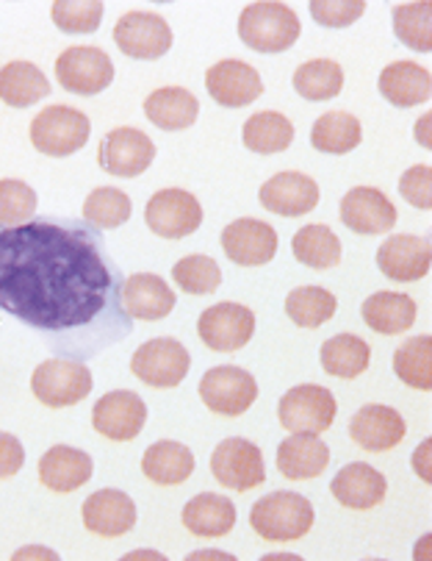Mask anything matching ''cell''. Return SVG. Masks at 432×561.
Segmentation results:
<instances>
[{
    "label": "cell",
    "mask_w": 432,
    "mask_h": 561,
    "mask_svg": "<svg viewBox=\"0 0 432 561\" xmlns=\"http://www.w3.org/2000/svg\"><path fill=\"white\" fill-rule=\"evenodd\" d=\"M394 34L399 43L408 45L410 50L430 54L432 50V3H399L394 7Z\"/></svg>",
    "instance_id": "39"
},
{
    "label": "cell",
    "mask_w": 432,
    "mask_h": 561,
    "mask_svg": "<svg viewBox=\"0 0 432 561\" xmlns=\"http://www.w3.org/2000/svg\"><path fill=\"white\" fill-rule=\"evenodd\" d=\"M294 90L305 101H332L343 90V70L332 59H311L296 67Z\"/></svg>",
    "instance_id": "36"
},
{
    "label": "cell",
    "mask_w": 432,
    "mask_h": 561,
    "mask_svg": "<svg viewBox=\"0 0 432 561\" xmlns=\"http://www.w3.org/2000/svg\"><path fill=\"white\" fill-rule=\"evenodd\" d=\"M430 448H432V443H430V439H427V443L419 445V450H416V454H413V470L419 472L421 481H424V484H430V481H432V472H430Z\"/></svg>",
    "instance_id": "47"
},
{
    "label": "cell",
    "mask_w": 432,
    "mask_h": 561,
    "mask_svg": "<svg viewBox=\"0 0 432 561\" xmlns=\"http://www.w3.org/2000/svg\"><path fill=\"white\" fill-rule=\"evenodd\" d=\"M184 526L202 539L225 537L236 526V506L217 492H202L186 503Z\"/></svg>",
    "instance_id": "28"
},
{
    "label": "cell",
    "mask_w": 432,
    "mask_h": 561,
    "mask_svg": "<svg viewBox=\"0 0 432 561\" xmlns=\"http://www.w3.org/2000/svg\"><path fill=\"white\" fill-rule=\"evenodd\" d=\"M363 131L361 123H358L355 114L350 112H327L311 128V145H314L319 153H332L343 156L352 153V150L361 145Z\"/></svg>",
    "instance_id": "33"
},
{
    "label": "cell",
    "mask_w": 432,
    "mask_h": 561,
    "mask_svg": "<svg viewBox=\"0 0 432 561\" xmlns=\"http://www.w3.org/2000/svg\"><path fill=\"white\" fill-rule=\"evenodd\" d=\"M122 306L137 320H164L175 309V293L161 275L137 273L125 280Z\"/></svg>",
    "instance_id": "24"
},
{
    "label": "cell",
    "mask_w": 432,
    "mask_h": 561,
    "mask_svg": "<svg viewBox=\"0 0 432 561\" xmlns=\"http://www.w3.org/2000/svg\"><path fill=\"white\" fill-rule=\"evenodd\" d=\"M56 78L72 95H97L112 87L114 65L106 50L75 45L56 59Z\"/></svg>",
    "instance_id": "8"
},
{
    "label": "cell",
    "mask_w": 432,
    "mask_h": 561,
    "mask_svg": "<svg viewBox=\"0 0 432 561\" xmlns=\"http://www.w3.org/2000/svg\"><path fill=\"white\" fill-rule=\"evenodd\" d=\"M377 267L392 280H402V284L421 280L432 267L430 239L416 237V233L388 237L377 251Z\"/></svg>",
    "instance_id": "16"
},
{
    "label": "cell",
    "mask_w": 432,
    "mask_h": 561,
    "mask_svg": "<svg viewBox=\"0 0 432 561\" xmlns=\"http://www.w3.org/2000/svg\"><path fill=\"white\" fill-rule=\"evenodd\" d=\"M363 323L372 331L385 336L402 334L416 323V304L410 295L399 293H374L361 306Z\"/></svg>",
    "instance_id": "31"
},
{
    "label": "cell",
    "mask_w": 432,
    "mask_h": 561,
    "mask_svg": "<svg viewBox=\"0 0 432 561\" xmlns=\"http://www.w3.org/2000/svg\"><path fill=\"white\" fill-rule=\"evenodd\" d=\"M302 25L294 9L275 0L249 3L238 14V36L258 54H283L296 43Z\"/></svg>",
    "instance_id": "1"
},
{
    "label": "cell",
    "mask_w": 432,
    "mask_h": 561,
    "mask_svg": "<svg viewBox=\"0 0 432 561\" xmlns=\"http://www.w3.org/2000/svg\"><path fill=\"white\" fill-rule=\"evenodd\" d=\"M319 358L327 376L352 381V378H358L369 367L372 347L355 334H338V336H330V340L322 345Z\"/></svg>",
    "instance_id": "34"
},
{
    "label": "cell",
    "mask_w": 432,
    "mask_h": 561,
    "mask_svg": "<svg viewBox=\"0 0 432 561\" xmlns=\"http://www.w3.org/2000/svg\"><path fill=\"white\" fill-rule=\"evenodd\" d=\"M394 373L408 387L430 392L432 389V336H413L394 353Z\"/></svg>",
    "instance_id": "38"
},
{
    "label": "cell",
    "mask_w": 432,
    "mask_h": 561,
    "mask_svg": "<svg viewBox=\"0 0 432 561\" xmlns=\"http://www.w3.org/2000/svg\"><path fill=\"white\" fill-rule=\"evenodd\" d=\"M114 43L131 59H161L172 48V28L161 14L128 12L114 25Z\"/></svg>",
    "instance_id": "12"
},
{
    "label": "cell",
    "mask_w": 432,
    "mask_h": 561,
    "mask_svg": "<svg viewBox=\"0 0 432 561\" xmlns=\"http://www.w3.org/2000/svg\"><path fill=\"white\" fill-rule=\"evenodd\" d=\"M83 526L97 537H122L137 526V503L119 490H97L83 501Z\"/></svg>",
    "instance_id": "20"
},
{
    "label": "cell",
    "mask_w": 432,
    "mask_h": 561,
    "mask_svg": "<svg viewBox=\"0 0 432 561\" xmlns=\"http://www.w3.org/2000/svg\"><path fill=\"white\" fill-rule=\"evenodd\" d=\"M148 423V407L131 389L103 394L92 409V425L112 443H131Z\"/></svg>",
    "instance_id": "11"
},
{
    "label": "cell",
    "mask_w": 432,
    "mask_h": 561,
    "mask_svg": "<svg viewBox=\"0 0 432 561\" xmlns=\"http://www.w3.org/2000/svg\"><path fill=\"white\" fill-rule=\"evenodd\" d=\"M311 18L325 28H347L363 18L366 3L363 0H311Z\"/></svg>",
    "instance_id": "44"
},
{
    "label": "cell",
    "mask_w": 432,
    "mask_h": 561,
    "mask_svg": "<svg viewBox=\"0 0 432 561\" xmlns=\"http://www.w3.org/2000/svg\"><path fill=\"white\" fill-rule=\"evenodd\" d=\"M341 222L363 237H377L397 226V206L374 186H355L341 197Z\"/></svg>",
    "instance_id": "17"
},
{
    "label": "cell",
    "mask_w": 432,
    "mask_h": 561,
    "mask_svg": "<svg viewBox=\"0 0 432 561\" xmlns=\"http://www.w3.org/2000/svg\"><path fill=\"white\" fill-rule=\"evenodd\" d=\"M332 497H336L341 506L358 508V512H366L374 508L377 503L385 501V492H388V481L380 470H374L372 465H347L330 484Z\"/></svg>",
    "instance_id": "22"
},
{
    "label": "cell",
    "mask_w": 432,
    "mask_h": 561,
    "mask_svg": "<svg viewBox=\"0 0 432 561\" xmlns=\"http://www.w3.org/2000/svg\"><path fill=\"white\" fill-rule=\"evenodd\" d=\"M336 309V295L325 287H296L285 298V314L300 329H319L327 320H332Z\"/></svg>",
    "instance_id": "37"
},
{
    "label": "cell",
    "mask_w": 432,
    "mask_h": 561,
    "mask_svg": "<svg viewBox=\"0 0 432 561\" xmlns=\"http://www.w3.org/2000/svg\"><path fill=\"white\" fill-rule=\"evenodd\" d=\"M222 251L242 267H261L272 262L278 253V233L269 222L244 217L222 231Z\"/></svg>",
    "instance_id": "15"
},
{
    "label": "cell",
    "mask_w": 432,
    "mask_h": 561,
    "mask_svg": "<svg viewBox=\"0 0 432 561\" xmlns=\"http://www.w3.org/2000/svg\"><path fill=\"white\" fill-rule=\"evenodd\" d=\"M25 450L17 436L0 431V478H12L23 470Z\"/></svg>",
    "instance_id": "46"
},
{
    "label": "cell",
    "mask_w": 432,
    "mask_h": 561,
    "mask_svg": "<svg viewBox=\"0 0 432 561\" xmlns=\"http://www.w3.org/2000/svg\"><path fill=\"white\" fill-rule=\"evenodd\" d=\"M172 278L178 280V287L186 295H211L220 289L222 270L211 256L195 253V256H184L172 267Z\"/></svg>",
    "instance_id": "41"
},
{
    "label": "cell",
    "mask_w": 432,
    "mask_h": 561,
    "mask_svg": "<svg viewBox=\"0 0 432 561\" xmlns=\"http://www.w3.org/2000/svg\"><path fill=\"white\" fill-rule=\"evenodd\" d=\"M36 211V192L25 181H0V226H23Z\"/></svg>",
    "instance_id": "43"
},
{
    "label": "cell",
    "mask_w": 432,
    "mask_h": 561,
    "mask_svg": "<svg viewBox=\"0 0 432 561\" xmlns=\"http://www.w3.org/2000/svg\"><path fill=\"white\" fill-rule=\"evenodd\" d=\"M405 431L408 428H405L402 414L380 403H369L350 420V436L369 454H383L402 445Z\"/></svg>",
    "instance_id": "21"
},
{
    "label": "cell",
    "mask_w": 432,
    "mask_h": 561,
    "mask_svg": "<svg viewBox=\"0 0 432 561\" xmlns=\"http://www.w3.org/2000/svg\"><path fill=\"white\" fill-rule=\"evenodd\" d=\"M142 472L159 486L184 484L195 472V454L186 445L164 439V443H155L144 450Z\"/></svg>",
    "instance_id": "30"
},
{
    "label": "cell",
    "mask_w": 432,
    "mask_h": 561,
    "mask_svg": "<svg viewBox=\"0 0 432 561\" xmlns=\"http://www.w3.org/2000/svg\"><path fill=\"white\" fill-rule=\"evenodd\" d=\"M131 197L117 186H97L83 204V217L97 228H119L131 220Z\"/></svg>",
    "instance_id": "40"
},
{
    "label": "cell",
    "mask_w": 432,
    "mask_h": 561,
    "mask_svg": "<svg viewBox=\"0 0 432 561\" xmlns=\"http://www.w3.org/2000/svg\"><path fill=\"white\" fill-rule=\"evenodd\" d=\"M258 201L267 211L280 217H302L319 206V184L311 175L285 173L272 175L258 192Z\"/></svg>",
    "instance_id": "19"
},
{
    "label": "cell",
    "mask_w": 432,
    "mask_h": 561,
    "mask_svg": "<svg viewBox=\"0 0 432 561\" xmlns=\"http://www.w3.org/2000/svg\"><path fill=\"white\" fill-rule=\"evenodd\" d=\"M92 472H95V461L90 459V454L70 445H56L39 459V481L54 492L81 490Z\"/></svg>",
    "instance_id": "23"
},
{
    "label": "cell",
    "mask_w": 432,
    "mask_h": 561,
    "mask_svg": "<svg viewBox=\"0 0 432 561\" xmlns=\"http://www.w3.org/2000/svg\"><path fill=\"white\" fill-rule=\"evenodd\" d=\"M296 262L311 270H330L341 262V239L327 226H305L291 242Z\"/></svg>",
    "instance_id": "35"
},
{
    "label": "cell",
    "mask_w": 432,
    "mask_h": 561,
    "mask_svg": "<svg viewBox=\"0 0 432 561\" xmlns=\"http://www.w3.org/2000/svg\"><path fill=\"white\" fill-rule=\"evenodd\" d=\"M330 465V448L316 434H294L278 448V470L289 481H311Z\"/></svg>",
    "instance_id": "26"
},
{
    "label": "cell",
    "mask_w": 432,
    "mask_h": 561,
    "mask_svg": "<svg viewBox=\"0 0 432 561\" xmlns=\"http://www.w3.org/2000/svg\"><path fill=\"white\" fill-rule=\"evenodd\" d=\"M242 142L253 153H283L294 142V123L280 112H258L244 123Z\"/></svg>",
    "instance_id": "32"
},
{
    "label": "cell",
    "mask_w": 432,
    "mask_h": 561,
    "mask_svg": "<svg viewBox=\"0 0 432 561\" xmlns=\"http://www.w3.org/2000/svg\"><path fill=\"white\" fill-rule=\"evenodd\" d=\"M50 95L48 76L31 61H9L0 67V101L12 108H28Z\"/></svg>",
    "instance_id": "29"
},
{
    "label": "cell",
    "mask_w": 432,
    "mask_h": 561,
    "mask_svg": "<svg viewBox=\"0 0 432 561\" xmlns=\"http://www.w3.org/2000/svg\"><path fill=\"white\" fill-rule=\"evenodd\" d=\"M144 114L161 131H184L195 126L200 114V101L184 87H161L144 101Z\"/></svg>",
    "instance_id": "27"
},
{
    "label": "cell",
    "mask_w": 432,
    "mask_h": 561,
    "mask_svg": "<svg viewBox=\"0 0 432 561\" xmlns=\"http://www.w3.org/2000/svg\"><path fill=\"white\" fill-rule=\"evenodd\" d=\"M380 95L394 106H421L432 95V76L416 61H394L380 72Z\"/></svg>",
    "instance_id": "25"
},
{
    "label": "cell",
    "mask_w": 432,
    "mask_h": 561,
    "mask_svg": "<svg viewBox=\"0 0 432 561\" xmlns=\"http://www.w3.org/2000/svg\"><path fill=\"white\" fill-rule=\"evenodd\" d=\"M28 556H45V559H59V556L54 553V550H20V553H14V559H28Z\"/></svg>",
    "instance_id": "49"
},
{
    "label": "cell",
    "mask_w": 432,
    "mask_h": 561,
    "mask_svg": "<svg viewBox=\"0 0 432 561\" xmlns=\"http://www.w3.org/2000/svg\"><path fill=\"white\" fill-rule=\"evenodd\" d=\"M200 398L213 414L238 417L247 412L258 398V383L242 367H211L200 378Z\"/></svg>",
    "instance_id": "9"
},
{
    "label": "cell",
    "mask_w": 432,
    "mask_h": 561,
    "mask_svg": "<svg viewBox=\"0 0 432 561\" xmlns=\"http://www.w3.org/2000/svg\"><path fill=\"white\" fill-rule=\"evenodd\" d=\"M144 220L155 237L184 239L200 228L202 206L186 190H161L148 201Z\"/></svg>",
    "instance_id": "10"
},
{
    "label": "cell",
    "mask_w": 432,
    "mask_h": 561,
    "mask_svg": "<svg viewBox=\"0 0 432 561\" xmlns=\"http://www.w3.org/2000/svg\"><path fill=\"white\" fill-rule=\"evenodd\" d=\"M197 334L211 351L233 353L253 340L255 314L244 304H217L200 314Z\"/></svg>",
    "instance_id": "14"
},
{
    "label": "cell",
    "mask_w": 432,
    "mask_h": 561,
    "mask_svg": "<svg viewBox=\"0 0 432 561\" xmlns=\"http://www.w3.org/2000/svg\"><path fill=\"white\" fill-rule=\"evenodd\" d=\"M92 387L95 381H92L90 367L67 362V358H48L31 376V392L50 409L75 407L83 398H90Z\"/></svg>",
    "instance_id": "4"
},
{
    "label": "cell",
    "mask_w": 432,
    "mask_h": 561,
    "mask_svg": "<svg viewBox=\"0 0 432 561\" xmlns=\"http://www.w3.org/2000/svg\"><path fill=\"white\" fill-rule=\"evenodd\" d=\"M206 90L213 101L227 108H242L255 103L264 92V81L258 70L238 59H225L208 67Z\"/></svg>",
    "instance_id": "18"
},
{
    "label": "cell",
    "mask_w": 432,
    "mask_h": 561,
    "mask_svg": "<svg viewBox=\"0 0 432 561\" xmlns=\"http://www.w3.org/2000/svg\"><path fill=\"white\" fill-rule=\"evenodd\" d=\"M399 192L416 209H432V168L430 164H416V168L405 170L399 179Z\"/></svg>",
    "instance_id": "45"
},
{
    "label": "cell",
    "mask_w": 432,
    "mask_h": 561,
    "mask_svg": "<svg viewBox=\"0 0 432 561\" xmlns=\"http://www.w3.org/2000/svg\"><path fill=\"white\" fill-rule=\"evenodd\" d=\"M90 117L70 106H48L31 123V142L39 153L67 159L90 142Z\"/></svg>",
    "instance_id": "3"
},
{
    "label": "cell",
    "mask_w": 432,
    "mask_h": 561,
    "mask_svg": "<svg viewBox=\"0 0 432 561\" xmlns=\"http://www.w3.org/2000/svg\"><path fill=\"white\" fill-rule=\"evenodd\" d=\"M430 123H432V114H430V112H427L424 117H421L419 123H416V139H419L421 148H427V150L432 148V139H430Z\"/></svg>",
    "instance_id": "48"
},
{
    "label": "cell",
    "mask_w": 432,
    "mask_h": 561,
    "mask_svg": "<svg viewBox=\"0 0 432 561\" xmlns=\"http://www.w3.org/2000/svg\"><path fill=\"white\" fill-rule=\"evenodd\" d=\"M189 351H186L178 340H170V336H159V340L144 342L131 358L133 376L155 389L178 387V383L189 376Z\"/></svg>",
    "instance_id": "7"
},
{
    "label": "cell",
    "mask_w": 432,
    "mask_h": 561,
    "mask_svg": "<svg viewBox=\"0 0 432 561\" xmlns=\"http://www.w3.org/2000/svg\"><path fill=\"white\" fill-rule=\"evenodd\" d=\"M211 472L222 486L233 492H249L267 481V465H264L261 448L244 436L222 439L211 456Z\"/></svg>",
    "instance_id": "6"
},
{
    "label": "cell",
    "mask_w": 432,
    "mask_h": 561,
    "mask_svg": "<svg viewBox=\"0 0 432 561\" xmlns=\"http://www.w3.org/2000/svg\"><path fill=\"white\" fill-rule=\"evenodd\" d=\"M97 162L119 179H137L155 162V145L139 128H114L103 137Z\"/></svg>",
    "instance_id": "13"
},
{
    "label": "cell",
    "mask_w": 432,
    "mask_h": 561,
    "mask_svg": "<svg viewBox=\"0 0 432 561\" xmlns=\"http://www.w3.org/2000/svg\"><path fill=\"white\" fill-rule=\"evenodd\" d=\"M338 414V403L330 389L319 383H302L289 389L278 403L280 425L291 434H325Z\"/></svg>",
    "instance_id": "5"
},
{
    "label": "cell",
    "mask_w": 432,
    "mask_h": 561,
    "mask_svg": "<svg viewBox=\"0 0 432 561\" xmlns=\"http://www.w3.org/2000/svg\"><path fill=\"white\" fill-rule=\"evenodd\" d=\"M314 503L296 492H272L255 501L249 512V526L255 534L269 542H294L302 539L314 526Z\"/></svg>",
    "instance_id": "2"
},
{
    "label": "cell",
    "mask_w": 432,
    "mask_h": 561,
    "mask_svg": "<svg viewBox=\"0 0 432 561\" xmlns=\"http://www.w3.org/2000/svg\"><path fill=\"white\" fill-rule=\"evenodd\" d=\"M103 12L106 7L101 0H56L50 7L56 28H61L65 34H92L101 28Z\"/></svg>",
    "instance_id": "42"
}]
</instances>
